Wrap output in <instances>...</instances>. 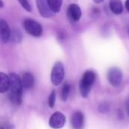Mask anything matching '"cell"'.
I'll return each mask as SVG.
<instances>
[{"label":"cell","mask_w":129,"mask_h":129,"mask_svg":"<svg viewBox=\"0 0 129 129\" xmlns=\"http://www.w3.org/2000/svg\"><path fill=\"white\" fill-rule=\"evenodd\" d=\"M10 79V100L12 104L15 105H20L22 102L23 97V85L21 82V79L14 73L9 75Z\"/></svg>","instance_id":"obj_1"},{"label":"cell","mask_w":129,"mask_h":129,"mask_svg":"<svg viewBox=\"0 0 129 129\" xmlns=\"http://www.w3.org/2000/svg\"><path fill=\"white\" fill-rule=\"evenodd\" d=\"M96 80V73L92 70H87L83 74L79 82L80 94L83 98H87L90 93L92 85Z\"/></svg>","instance_id":"obj_2"},{"label":"cell","mask_w":129,"mask_h":129,"mask_svg":"<svg viewBox=\"0 0 129 129\" xmlns=\"http://www.w3.org/2000/svg\"><path fill=\"white\" fill-rule=\"evenodd\" d=\"M65 76L64 66L60 61H57L52 67L51 73V80L53 85L57 86L63 82Z\"/></svg>","instance_id":"obj_3"},{"label":"cell","mask_w":129,"mask_h":129,"mask_svg":"<svg viewBox=\"0 0 129 129\" xmlns=\"http://www.w3.org/2000/svg\"><path fill=\"white\" fill-rule=\"evenodd\" d=\"M23 27L26 32L33 37L38 38L42 35L43 29L41 24L33 19H26L23 21Z\"/></svg>","instance_id":"obj_4"},{"label":"cell","mask_w":129,"mask_h":129,"mask_svg":"<svg viewBox=\"0 0 129 129\" xmlns=\"http://www.w3.org/2000/svg\"><path fill=\"white\" fill-rule=\"evenodd\" d=\"M107 77L110 84L114 87H118L120 85L122 81V72L119 68L112 67L110 68L107 74Z\"/></svg>","instance_id":"obj_5"},{"label":"cell","mask_w":129,"mask_h":129,"mask_svg":"<svg viewBox=\"0 0 129 129\" xmlns=\"http://www.w3.org/2000/svg\"><path fill=\"white\" fill-rule=\"evenodd\" d=\"M66 122L65 116L60 112H56L51 116L49 119V125L54 129L62 128Z\"/></svg>","instance_id":"obj_6"},{"label":"cell","mask_w":129,"mask_h":129,"mask_svg":"<svg viewBox=\"0 0 129 129\" xmlns=\"http://www.w3.org/2000/svg\"><path fill=\"white\" fill-rule=\"evenodd\" d=\"M11 31L8 23L3 20L0 19V41L2 43H8L11 39Z\"/></svg>","instance_id":"obj_7"},{"label":"cell","mask_w":129,"mask_h":129,"mask_svg":"<svg viewBox=\"0 0 129 129\" xmlns=\"http://www.w3.org/2000/svg\"><path fill=\"white\" fill-rule=\"evenodd\" d=\"M36 4L42 17L45 18H49L52 16L53 12L49 8L46 0H36Z\"/></svg>","instance_id":"obj_8"},{"label":"cell","mask_w":129,"mask_h":129,"mask_svg":"<svg viewBox=\"0 0 129 129\" xmlns=\"http://www.w3.org/2000/svg\"><path fill=\"white\" fill-rule=\"evenodd\" d=\"M68 17L74 22H77L82 17V10L77 4H71L67 9Z\"/></svg>","instance_id":"obj_9"},{"label":"cell","mask_w":129,"mask_h":129,"mask_svg":"<svg viewBox=\"0 0 129 129\" xmlns=\"http://www.w3.org/2000/svg\"><path fill=\"white\" fill-rule=\"evenodd\" d=\"M85 118L82 113L75 112L71 117V125L73 129H82L84 127Z\"/></svg>","instance_id":"obj_10"},{"label":"cell","mask_w":129,"mask_h":129,"mask_svg":"<svg viewBox=\"0 0 129 129\" xmlns=\"http://www.w3.org/2000/svg\"><path fill=\"white\" fill-rule=\"evenodd\" d=\"M21 82L23 89L28 90L32 88L34 85V77L33 74L29 72L25 73L21 78Z\"/></svg>","instance_id":"obj_11"},{"label":"cell","mask_w":129,"mask_h":129,"mask_svg":"<svg viewBox=\"0 0 129 129\" xmlns=\"http://www.w3.org/2000/svg\"><path fill=\"white\" fill-rule=\"evenodd\" d=\"M10 88L9 76L0 72V93H5Z\"/></svg>","instance_id":"obj_12"},{"label":"cell","mask_w":129,"mask_h":129,"mask_svg":"<svg viewBox=\"0 0 129 129\" xmlns=\"http://www.w3.org/2000/svg\"><path fill=\"white\" fill-rule=\"evenodd\" d=\"M110 8L113 14H120L123 11V4L121 0H110Z\"/></svg>","instance_id":"obj_13"},{"label":"cell","mask_w":129,"mask_h":129,"mask_svg":"<svg viewBox=\"0 0 129 129\" xmlns=\"http://www.w3.org/2000/svg\"><path fill=\"white\" fill-rule=\"evenodd\" d=\"M49 8L53 13H58L63 4V0H46Z\"/></svg>","instance_id":"obj_14"},{"label":"cell","mask_w":129,"mask_h":129,"mask_svg":"<svg viewBox=\"0 0 129 129\" xmlns=\"http://www.w3.org/2000/svg\"><path fill=\"white\" fill-rule=\"evenodd\" d=\"M22 39L23 35L19 29H14L11 32L10 40H11L14 43H20L22 41Z\"/></svg>","instance_id":"obj_15"},{"label":"cell","mask_w":129,"mask_h":129,"mask_svg":"<svg viewBox=\"0 0 129 129\" xmlns=\"http://www.w3.org/2000/svg\"><path fill=\"white\" fill-rule=\"evenodd\" d=\"M70 85L69 83L66 82L63 85L62 90H61V98L63 101H66L67 100L69 94H70Z\"/></svg>","instance_id":"obj_16"},{"label":"cell","mask_w":129,"mask_h":129,"mask_svg":"<svg viewBox=\"0 0 129 129\" xmlns=\"http://www.w3.org/2000/svg\"><path fill=\"white\" fill-rule=\"evenodd\" d=\"M110 110V106L106 102H103L101 104H100L99 107H98V111L101 113H108Z\"/></svg>","instance_id":"obj_17"},{"label":"cell","mask_w":129,"mask_h":129,"mask_svg":"<svg viewBox=\"0 0 129 129\" xmlns=\"http://www.w3.org/2000/svg\"><path fill=\"white\" fill-rule=\"evenodd\" d=\"M55 101H56V92L54 90V91H51V94H50V96L48 98V105H49V107L51 108L54 107V106L55 104Z\"/></svg>","instance_id":"obj_18"},{"label":"cell","mask_w":129,"mask_h":129,"mask_svg":"<svg viewBox=\"0 0 129 129\" xmlns=\"http://www.w3.org/2000/svg\"><path fill=\"white\" fill-rule=\"evenodd\" d=\"M20 4L21 5V6L25 9L27 11H32V7L30 5V4L29 3L28 0H17Z\"/></svg>","instance_id":"obj_19"},{"label":"cell","mask_w":129,"mask_h":129,"mask_svg":"<svg viewBox=\"0 0 129 129\" xmlns=\"http://www.w3.org/2000/svg\"><path fill=\"white\" fill-rule=\"evenodd\" d=\"M125 105H126V109H127V112H128V114L129 116V98L127 99L126 101V103H125Z\"/></svg>","instance_id":"obj_20"},{"label":"cell","mask_w":129,"mask_h":129,"mask_svg":"<svg viewBox=\"0 0 129 129\" xmlns=\"http://www.w3.org/2000/svg\"><path fill=\"white\" fill-rule=\"evenodd\" d=\"M125 7L127 8V10L129 11V0H126V2H125Z\"/></svg>","instance_id":"obj_21"},{"label":"cell","mask_w":129,"mask_h":129,"mask_svg":"<svg viewBox=\"0 0 129 129\" xmlns=\"http://www.w3.org/2000/svg\"><path fill=\"white\" fill-rule=\"evenodd\" d=\"M95 3H97V4H99V3H101V2H102L104 0H93Z\"/></svg>","instance_id":"obj_22"},{"label":"cell","mask_w":129,"mask_h":129,"mask_svg":"<svg viewBox=\"0 0 129 129\" xmlns=\"http://www.w3.org/2000/svg\"><path fill=\"white\" fill-rule=\"evenodd\" d=\"M4 6V2H2V0H0V8H2Z\"/></svg>","instance_id":"obj_23"}]
</instances>
